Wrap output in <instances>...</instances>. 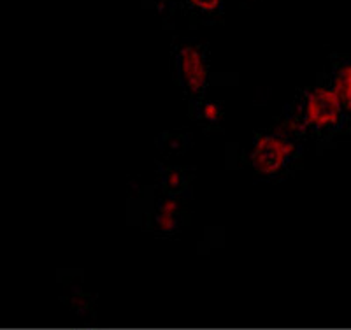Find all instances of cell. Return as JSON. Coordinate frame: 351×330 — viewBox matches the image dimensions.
Masks as SVG:
<instances>
[{
  "mask_svg": "<svg viewBox=\"0 0 351 330\" xmlns=\"http://www.w3.org/2000/svg\"><path fill=\"white\" fill-rule=\"evenodd\" d=\"M293 146L281 136H262L256 139L252 162L262 174H278L290 160Z\"/></svg>",
  "mask_w": 351,
  "mask_h": 330,
  "instance_id": "obj_1",
  "label": "cell"
},
{
  "mask_svg": "<svg viewBox=\"0 0 351 330\" xmlns=\"http://www.w3.org/2000/svg\"><path fill=\"white\" fill-rule=\"evenodd\" d=\"M341 102L334 92L316 90L307 97L304 106V121L315 128H327L339 119Z\"/></svg>",
  "mask_w": 351,
  "mask_h": 330,
  "instance_id": "obj_2",
  "label": "cell"
},
{
  "mask_svg": "<svg viewBox=\"0 0 351 330\" xmlns=\"http://www.w3.org/2000/svg\"><path fill=\"white\" fill-rule=\"evenodd\" d=\"M180 72L181 78L184 80L186 86L192 92H199L206 84V64L200 55L199 49L195 48H184L180 53Z\"/></svg>",
  "mask_w": 351,
  "mask_h": 330,
  "instance_id": "obj_3",
  "label": "cell"
},
{
  "mask_svg": "<svg viewBox=\"0 0 351 330\" xmlns=\"http://www.w3.org/2000/svg\"><path fill=\"white\" fill-rule=\"evenodd\" d=\"M334 93L339 99L341 106L351 108V69L346 67L339 72V76L335 80Z\"/></svg>",
  "mask_w": 351,
  "mask_h": 330,
  "instance_id": "obj_4",
  "label": "cell"
},
{
  "mask_svg": "<svg viewBox=\"0 0 351 330\" xmlns=\"http://www.w3.org/2000/svg\"><path fill=\"white\" fill-rule=\"evenodd\" d=\"M176 206L172 202H165L164 206L160 207V215H158V225L164 231H171L176 225Z\"/></svg>",
  "mask_w": 351,
  "mask_h": 330,
  "instance_id": "obj_5",
  "label": "cell"
},
{
  "mask_svg": "<svg viewBox=\"0 0 351 330\" xmlns=\"http://www.w3.org/2000/svg\"><path fill=\"white\" fill-rule=\"evenodd\" d=\"M192 4L197 5V8L209 11V9H215L216 5L219 4V0H192Z\"/></svg>",
  "mask_w": 351,
  "mask_h": 330,
  "instance_id": "obj_6",
  "label": "cell"
},
{
  "mask_svg": "<svg viewBox=\"0 0 351 330\" xmlns=\"http://www.w3.org/2000/svg\"><path fill=\"white\" fill-rule=\"evenodd\" d=\"M204 116H206V119H218L219 118V109L216 108V106H213V104H208L206 108L202 109Z\"/></svg>",
  "mask_w": 351,
  "mask_h": 330,
  "instance_id": "obj_7",
  "label": "cell"
}]
</instances>
